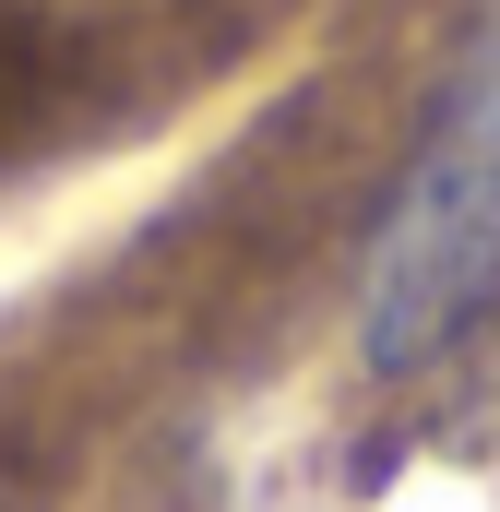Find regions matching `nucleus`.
Segmentation results:
<instances>
[{
	"mask_svg": "<svg viewBox=\"0 0 500 512\" xmlns=\"http://www.w3.org/2000/svg\"><path fill=\"white\" fill-rule=\"evenodd\" d=\"M500 322V0L441 60V96L417 120V155L393 167L358 286V358L381 382H417L465 358Z\"/></svg>",
	"mask_w": 500,
	"mask_h": 512,
	"instance_id": "obj_1",
	"label": "nucleus"
}]
</instances>
